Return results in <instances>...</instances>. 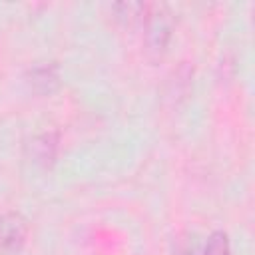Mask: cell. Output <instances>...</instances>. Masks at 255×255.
Segmentation results:
<instances>
[{"instance_id": "obj_5", "label": "cell", "mask_w": 255, "mask_h": 255, "mask_svg": "<svg viewBox=\"0 0 255 255\" xmlns=\"http://www.w3.org/2000/svg\"><path fill=\"white\" fill-rule=\"evenodd\" d=\"M147 6H149V2H118L112 6V12H114V18L122 26L131 28V26L143 24Z\"/></svg>"}, {"instance_id": "obj_3", "label": "cell", "mask_w": 255, "mask_h": 255, "mask_svg": "<svg viewBox=\"0 0 255 255\" xmlns=\"http://www.w3.org/2000/svg\"><path fill=\"white\" fill-rule=\"evenodd\" d=\"M30 233L28 219L22 213L0 215V253H16L24 247Z\"/></svg>"}, {"instance_id": "obj_2", "label": "cell", "mask_w": 255, "mask_h": 255, "mask_svg": "<svg viewBox=\"0 0 255 255\" xmlns=\"http://www.w3.org/2000/svg\"><path fill=\"white\" fill-rule=\"evenodd\" d=\"M60 133L58 129H44L26 143V159L38 169H50L58 157Z\"/></svg>"}, {"instance_id": "obj_6", "label": "cell", "mask_w": 255, "mask_h": 255, "mask_svg": "<svg viewBox=\"0 0 255 255\" xmlns=\"http://www.w3.org/2000/svg\"><path fill=\"white\" fill-rule=\"evenodd\" d=\"M185 255H231L229 237L223 231H213L205 239V243L191 247L189 251H185Z\"/></svg>"}, {"instance_id": "obj_7", "label": "cell", "mask_w": 255, "mask_h": 255, "mask_svg": "<svg viewBox=\"0 0 255 255\" xmlns=\"http://www.w3.org/2000/svg\"><path fill=\"white\" fill-rule=\"evenodd\" d=\"M191 74H193V70L189 68V66H179L177 70H173L171 72V76L173 78H169L167 80V86H169V90H167V96L169 98H179V96H185L187 94V88H189V80H191Z\"/></svg>"}, {"instance_id": "obj_4", "label": "cell", "mask_w": 255, "mask_h": 255, "mask_svg": "<svg viewBox=\"0 0 255 255\" xmlns=\"http://www.w3.org/2000/svg\"><path fill=\"white\" fill-rule=\"evenodd\" d=\"M24 80H26V86L32 94L52 96L62 84L60 66L56 62H38L32 68H28Z\"/></svg>"}, {"instance_id": "obj_1", "label": "cell", "mask_w": 255, "mask_h": 255, "mask_svg": "<svg viewBox=\"0 0 255 255\" xmlns=\"http://www.w3.org/2000/svg\"><path fill=\"white\" fill-rule=\"evenodd\" d=\"M141 26H143V42L147 54L153 58L163 56L175 30V18L171 10L165 4H157V2L149 4Z\"/></svg>"}]
</instances>
